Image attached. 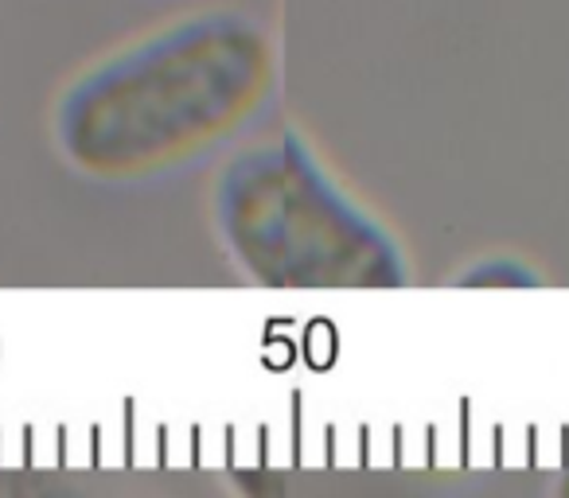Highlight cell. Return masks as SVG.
I'll return each instance as SVG.
<instances>
[{"mask_svg":"<svg viewBox=\"0 0 569 498\" xmlns=\"http://www.w3.org/2000/svg\"><path fill=\"white\" fill-rule=\"evenodd\" d=\"M273 90V43L242 12H199L90 67L56 110V141L102 180L149 175L234 133Z\"/></svg>","mask_w":569,"mask_h":498,"instance_id":"1","label":"cell"},{"mask_svg":"<svg viewBox=\"0 0 569 498\" xmlns=\"http://www.w3.org/2000/svg\"><path fill=\"white\" fill-rule=\"evenodd\" d=\"M214 222L238 270L269 288H398L410 277L395 234L297 133L227 160Z\"/></svg>","mask_w":569,"mask_h":498,"instance_id":"2","label":"cell"},{"mask_svg":"<svg viewBox=\"0 0 569 498\" xmlns=\"http://www.w3.org/2000/svg\"><path fill=\"white\" fill-rule=\"evenodd\" d=\"M465 285H535V273L522 265H483L465 277Z\"/></svg>","mask_w":569,"mask_h":498,"instance_id":"3","label":"cell"}]
</instances>
